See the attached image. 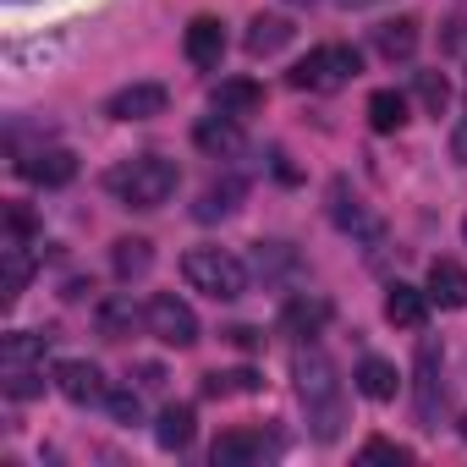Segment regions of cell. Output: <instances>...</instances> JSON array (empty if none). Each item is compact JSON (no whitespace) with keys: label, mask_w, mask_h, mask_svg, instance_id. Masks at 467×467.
<instances>
[{"label":"cell","mask_w":467,"mask_h":467,"mask_svg":"<svg viewBox=\"0 0 467 467\" xmlns=\"http://www.w3.org/2000/svg\"><path fill=\"white\" fill-rule=\"evenodd\" d=\"M176 187H182V171L165 154H138V160H121L105 171V192L127 209H160L176 198Z\"/></svg>","instance_id":"6da1fadb"},{"label":"cell","mask_w":467,"mask_h":467,"mask_svg":"<svg viewBox=\"0 0 467 467\" xmlns=\"http://www.w3.org/2000/svg\"><path fill=\"white\" fill-rule=\"evenodd\" d=\"M292 374H297L303 407H308V418H314V434H319V440H336V434H341V379H336V363H330L325 352H297Z\"/></svg>","instance_id":"7a4b0ae2"},{"label":"cell","mask_w":467,"mask_h":467,"mask_svg":"<svg viewBox=\"0 0 467 467\" xmlns=\"http://www.w3.org/2000/svg\"><path fill=\"white\" fill-rule=\"evenodd\" d=\"M182 275H187L192 292H203L214 303H237L248 292V265L237 254H225V248H192L182 259Z\"/></svg>","instance_id":"3957f363"},{"label":"cell","mask_w":467,"mask_h":467,"mask_svg":"<svg viewBox=\"0 0 467 467\" xmlns=\"http://www.w3.org/2000/svg\"><path fill=\"white\" fill-rule=\"evenodd\" d=\"M358 72H363V56H358L352 45H319V50H308V56L292 67V88L336 94V88H347Z\"/></svg>","instance_id":"277c9868"},{"label":"cell","mask_w":467,"mask_h":467,"mask_svg":"<svg viewBox=\"0 0 467 467\" xmlns=\"http://www.w3.org/2000/svg\"><path fill=\"white\" fill-rule=\"evenodd\" d=\"M143 319H149V330H154L165 347H176V352L198 341V314H192L176 292H160V297L149 303V314H143Z\"/></svg>","instance_id":"5b68a950"},{"label":"cell","mask_w":467,"mask_h":467,"mask_svg":"<svg viewBox=\"0 0 467 467\" xmlns=\"http://www.w3.org/2000/svg\"><path fill=\"white\" fill-rule=\"evenodd\" d=\"M165 88L160 83H127L105 99V116L110 121H149V116H165Z\"/></svg>","instance_id":"8992f818"},{"label":"cell","mask_w":467,"mask_h":467,"mask_svg":"<svg viewBox=\"0 0 467 467\" xmlns=\"http://www.w3.org/2000/svg\"><path fill=\"white\" fill-rule=\"evenodd\" d=\"M56 390L67 396V401H105L110 396V385H105V374H99V363H88V358H67V363H56Z\"/></svg>","instance_id":"52a82bcc"},{"label":"cell","mask_w":467,"mask_h":467,"mask_svg":"<svg viewBox=\"0 0 467 467\" xmlns=\"http://www.w3.org/2000/svg\"><path fill=\"white\" fill-rule=\"evenodd\" d=\"M182 56L198 67V72H214L225 61V28L214 17H192L187 34H182Z\"/></svg>","instance_id":"ba28073f"},{"label":"cell","mask_w":467,"mask_h":467,"mask_svg":"<svg viewBox=\"0 0 467 467\" xmlns=\"http://www.w3.org/2000/svg\"><path fill=\"white\" fill-rule=\"evenodd\" d=\"M192 143H198L209 160H231V154H243V121L225 116V110H214V116H203V121L192 127Z\"/></svg>","instance_id":"9c48e42d"},{"label":"cell","mask_w":467,"mask_h":467,"mask_svg":"<svg viewBox=\"0 0 467 467\" xmlns=\"http://www.w3.org/2000/svg\"><path fill=\"white\" fill-rule=\"evenodd\" d=\"M265 451H270L265 429H225L209 456H214V467H254V462H265Z\"/></svg>","instance_id":"30bf717a"},{"label":"cell","mask_w":467,"mask_h":467,"mask_svg":"<svg viewBox=\"0 0 467 467\" xmlns=\"http://www.w3.org/2000/svg\"><path fill=\"white\" fill-rule=\"evenodd\" d=\"M17 171L34 182V187H67L78 176V154L72 149H34L28 160H17Z\"/></svg>","instance_id":"8fae6325"},{"label":"cell","mask_w":467,"mask_h":467,"mask_svg":"<svg viewBox=\"0 0 467 467\" xmlns=\"http://www.w3.org/2000/svg\"><path fill=\"white\" fill-rule=\"evenodd\" d=\"M209 105L225 110V116H237V121H248V116L265 110V83H254V78H225V83H214Z\"/></svg>","instance_id":"7c38bea8"},{"label":"cell","mask_w":467,"mask_h":467,"mask_svg":"<svg viewBox=\"0 0 467 467\" xmlns=\"http://www.w3.org/2000/svg\"><path fill=\"white\" fill-rule=\"evenodd\" d=\"M434 412H440V347L418 341V423L434 429Z\"/></svg>","instance_id":"4fadbf2b"},{"label":"cell","mask_w":467,"mask_h":467,"mask_svg":"<svg viewBox=\"0 0 467 467\" xmlns=\"http://www.w3.org/2000/svg\"><path fill=\"white\" fill-rule=\"evenodd\" d=\"M423 292H429V303H440V308H467V270H462L456 259H434Z\"/></svg>","instance_id":"5bb4252c"},{"label":"cell","mask_w":467,"mask_h":467,"mask_svg":"<svg viewBox=\"0 0 467 467\" xmlns=\"http://www.w3.org/2000/svg\"><path fill=\"white\" fill-rule=\"evenodd\" d=\"M28 281H34V254L17 237H6V248H0V292H6V303H17Z\"/></svg>","instance_id":"9a60e30c"},{"label":"cell","mask_w":467,"mask_h":467,"mask_svg":"<svg viewBox=\"0 0 467 467\" xmlns=\"http://www.w3.org/2000/svg\"><path fill=\"white\" fill-rule=\"evenodd\" d=\"M423 314H429V292H418V286H407V281H396V286L385 292V319H390V325L418 330Z\"/></svg>","instance_id":"2e32d148"},{"label":"cell","mask_w":467,"mask_h":467,"mask_svg":"<svg viewBox=\"0 0 467 467\" xmlns=\"http://www.w3.org/2000/svg\"><path fill=\"white\" fill-rule=\"evenodd\" d=\"M374 45H379L385 61H412V50H418V17H390V23H379V28H374Z\"/></svg>","instance_id":"e0dca14e"},{"label":"cell","mask_w":467,"mask_h":467,"mask_svg":"<svg viewBox=\"0 0 467 467\" xmlns=\"http://www.w3.org/2000/svg\"><path fill=\"white\" fill-rule=\"evenodd\" d=\"M330 220H336L341 231H352V237H363V243H374V237H379V220H374L358 198H347V187H336V192H330Z\"/></svg>","instance_id":"ac0fdd59"},{"label":"cell","mask_w":467,"mask_h":467,"mask_svg":"<svg viewBox=\"0 0 467 467\" xmlns=\"http://www.w3.org/2000/svg\"><path fill=\"white\" fill-rule=\"evenodd\" d=\"M358 390H363L368 401H390V396L401 390L396 363H385V358H363V363H358Z\"/></svg>","instance_id":"d6986e66"},{"label":"cell","mask_w":467,"mask_h":467,"mask_svg":"<svg viewBox=\"0 0 467 467\" xmlns=\"http://www.w3.org/2000/svg\"><path fill=\"white\" fill-rule=\"evenodd\" d=\"M45 347H50V336L12 330L6 341H0V368H34V363H45Z\"/></svg>","instance_id":"ffe728a7"},{"label":"cell","mask_w":467,"mask_h":467,"mask_svg":"<svg viewBox=\"0 0 467 467\" xmlns=\"http://www.w3.org/2000/svg\"><path fill=\"white\" fill-rule=\"evenodd\" d=\"M325 319H330V303H325V297H292L286 314H281V325H286L292 336H319Z\"/></svg>","instance_id":"44dd1931"},{"label":"cell","mask_w":467,"mask_h":467,"mask_svg":"<svg viewBox=\"0 0 467 467\" xmlns=\"http://www.w3.org/2000/svg\"><path fill=\"white\" fill-rule=\"evenodd\" d=\"M192 423H198V418H192V407H187V401H176V407H165V412H160L154 440H160L165 451H187V445H192Z\"/></svg>","instance_id":"7402d4cb"},{"label":"cell","mask_w":467,"mask_h":467,"mask_svg":"<svg viewBox=\"0 0 467 467\" xmlns=\"http://www.w3.org/2000/svg\"><path fill=\"white\" fill-rule=\"evenodd\" d=\"M401 121H407V99L396 88H374L368 94V127L374 132H401Z\"/></svg>","instance_id":"603a6c76"},{"label":"cell","mask_w":467,"mask_h":467,"mask_svg":"<svg viewBox=\"0 0 467 467\" xmlns=\"http://www.w3.org/2000/svg\"><path fill=\"white\" fill-rule=\"evenodd\" d=\"M110 265H116V275H121V281H138V275H149L154 248H149L143 237H121V243H116V254H110Z\"/></svg>","instance_id":"cb8c5ba5"},{"label":"cell","mask_w":467,"mask_h":467,"mask_svg":"<svg viewBox=\"0 0 467 467\" xmlns=\"http://www.w3.org/2000/svg\"><path fill=\"white\" fill-rule=\"evenodd\" d=\"M286 39H292V23H286V17H254V28H248V56H275Z\"/></svg>","instance_id":"d4e9b609"},{"label":"cell","mask_w":467,"mask_h":467,"mask_svg":"<svg viewBox=\"0 0 467 467\" xmlns=\"http://www.w3.org/2000/svg\"><path fill=\"white\" fill-rule=\"evenodd\" d=\"M132 325H138V308H132V297H110V303L99 308V336H105V341H121V336H132Z\"/></svg>","instance_id":"484cf974"},{"label":"cell","mask_w":467,"mask_h":467,"mask_svg":"<svg viewBox=\"0 0 467 467\" xmlns=\"http://www.w3.org/2000/svg\"><path fill=\"white\" fill-rule=\"evenodd\" d=\"M418 105H423L429 116H445V105H451V83H445V72H418Z\"/></svg>","instance_id":"4316f807"},{"label":"cell","mask_w":467,"mask_h":467,"mask_svg":"<svg viewBox=\"0 0 467 467\" xmlns=\"http://www.w3.org/2000/svg\"><path fill=\"white\" fill-rule=\"evenodd\" d=\"M237 198H243V187L237 182H225V187H209L203 198H198V220H220V214H231V209H237Z\"/></svg>","instance_id":"83f0119b"},{"label":"cell","mask_w":467,"mask_h":467,"mask_svg":"<svg viewBox=\"0 0 467 467\" xmlns=\"http://www.w3.org/2000/svg\"><path fill=\"white\" fill-rule=\"evenodd\" d=\"M203 390H209V396H231V390H259V374H248V368H237V374H209V379H203Z\"/></svg>","instance_id":"f1b7e54d"},{"label":"cell","mask_w":467,"mask_h":467,"mask_svg":"<svg viewBox=\"0 0 467 467\" xmlns=\"http://www.w3.org/2000/svg\"><path fill=\"white\" fill-rule=\"evenodd\" d=\"M6 390H12L17 401L39 396V390H45V385H39V368H6Z\"/></svg>","instance_id":"f546056e"},{"label":"cell","mask_w":467,"mask_h":467,"mask_svg":"<svg viewBox=\"0 0 467 467\" xmlns=\"http://www.w3.org/2000/svg\"><path fill=\"white\" fill-rule=\"evenodd\" d=\"M105 401H110L116 423H138V418H143V401H138V390H110Z\"/></svg>","instance_id":"4dcf8cb0"},{"label":"cell","mask_w":467,"mask_h":467,"mask_svg":"<svg viewBox=\"0 0 467 467\" xmlns=\"http://www.w3.org/2000/svg\"><path fill=\"white\" fill-rule=\"evenodd\" d=\"M358 456H363V462H407L412 451H407V445H396V440H368Z\"/></svg>","instance_id":"1f68e13d"},{"label":"cell","mask_w":467,"mask_h":467,"mask_svg":"<svg viewBox=\"0 0 467 467\" xmlns=\"http://www.w3.org/2000/svg\"><path fill=\"white\" fill-rule=\"evenodd\" d=\"M440 50L467 56V17H445V28H440Z\"/></svg>","instance_id":"d6a6232c"},{"label":"cell","mask_w":467,"mask_h":467,"mask_svg":"<svg viewBox=\"0 0 467 467\" xmlns=\"http://www.w3.org/2000/svg\"><path fill=\"white\" fill-rule=\"evenodd\" d=\"M451 154H456V160H462V165H467V121H462V127H456V132H451Z\"/></svg>","instance_id":"836d02e7"},{"label":"cell","mask_w":467,"mask_h":467,"mask_svg":"<svg viewBox=\"0 0 467 467\" xmlns=\"http://www.w3.org/2000/svg\"><path fill=\"white\" fill-rule=\"evenodd\" d=\"M341 6H379V0H341Z\"/></svg>","instance_id":"e575fe53"},{"label":"cell","mask_w":467,"mask_h":467,"mask_svg":"<svg viewBox=\"0 0 467 467\" xmlns=\"http://www.w3.org/2000/svg\"><path fill=\"white\" fill-rule=\"evenodd\" d=\"M462 237H467V220H462Z\"/></svg>","instance_id":"d590c367"},{"label":"cell","mask_w":467,"mask_h":467,"mask_svg":"<svg viewBox=\"0 0 467 467\" xmlns=\"http://www.w3.org/2000/svg\"><path fill=\"white\" fill-rule=\"evenodd\" d=\"M462 434H467V418H462Z\"/></svg>","instance_id":"8d00e7d4"}]
</instances>
